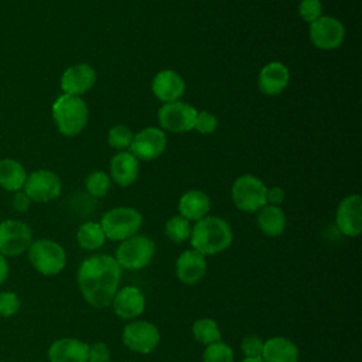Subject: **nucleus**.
<instances>
[{
    "mask_svg": "<svg viewBox=\"0 0 362 362\" xmlns=\"http://www.w3.org/2000/svg\"><path fill=\"white\" fill-rule=\"evenodd\" d=\"M139 175V160L129 151L116 153L109 165V177L120 187L132 185Z\"/></svg>",
    "mask_w": 362,
    "mask_h": 362,
    "instance_id": "nucleus-21",
    "label": "nucleus"
},
{
    "mask_svg": "<svg viewBox=\"0 0 362 362\" xmlns=\"http://www.w3.org/2000/svg\"><path fill=\"white\" fill-rule=\"evenodd\" d=\"M205 273H206L205 256L194 249L184 250L175 260L177 279L187 286L199 283L205 276Z\"/></svg>",
    "mask_w": 362,
    "mask_h": 362,
    "instance_id": "nucleus-16",
    "label": "nucleus"
},
{
    "mask_svg": "<svg viewBox=\"0 0 362 362\" xmlns=\"http://www.w3.org/2000/svg\"><path fill=\"white\" fill-rule=\"evenodd\" d=\"M211 209L209 197L199 189H191L181 195L178 201V212L188 221H199L208 216Z\"/></svg>",
    "mask_w": 362,
    "mask_h": 362,
    "instance_id": "nucleus-22",
    "label": "nucleus"
},
{
    "mask_svg": "<svg viewBox=\"0 0 362 362\" xmlns=\"http://www.w3.org/2000/svg\"><path fill=\"white\" fill-rule=\"evenodd\" d=\"M110 177L105 171H93L85 180L86 191L96 198L105 197L110 188Z\"/></svg>",
    "mask_w": 362,
    "mask_h": 362,
    "instance_id": "nucleus-29",
    "label": "nucleus"
},
{
    "mask_svg": "<svg viewBox=\"0 0 362 362\" xmlns=\"http://www.w3.org/2000/svg\"><path fill=\"white\" fill-rule=\"evenodd\" d=\"M122 279V267L109 255L86 257L78 269V287L85 301L95 308L109 307Z\"/></svg>",
    "mask_w": 362,
    "mask_h": 362,
    "instance_id": "nucleus-1",
    "label": "nucleus"
},
{
    "mask_svg": "<svg viewBox=\"0 0 362 362\" xmlns=\"http://www.w3.org/2000/svg\"><path fill=\"white\" fill-rule=\"evenodd\" d=\"M8 277V263L3 255H0V286L7 280Z\"/></svg>",
    "mask_w": 362,
    "mask_h": 362,
    "instance_id": "nucleus-39",
    "label": "nucleus"
},
{
    "mask_svg": "<svg viewBox=\"0 0 362 362\" xmlns=\"http://www.w3.org/2000/svg\"><path fill=\"white\" fill-rule=\"evenodd\" d=\"M242 362H264L262 358H245Z\"/></svg>",
    "mask_w": 362,
    "mask_h": 362,
    "instance_id": "nucleus-40",
    "label": "nucleus"
},
{
    "mask_svg": "<svg viewBox=\"0 0 362 362\" xmlns=\"http://www.w3.org/2000/svg\"><path fill=\"white\" fill-rule=\"evenodd\" d=\"M338 230L349 238H356L362 230V199L359 194L345 197L335 212Z\"/></svg>",
    "mask_w": 362,
    "mask_h": 362,
    "instance_id": "nucleus-14",
    "label": "nucleus"
},
{
    "mask_svg": "<svg viewBox=\"0 0 362 362\" xmlns=\"http://www.w3.org/2000/svg\"><path fill=\"white\" fill-rule=\"evenodd\" d=\"M27 173L23 164L14 158H3L0 160V187L6 191L16 192L23 189Z\"/></svg>",
    "mask_w": 362,
    "mask_h": 362,
    "instance_id": "nucleus-25",
    "label": "nucleus"
},
{
    "mask_svg": "<svg viewBox=\"0 0 362 362\" xmlns=\"http://www.w3.org/2000/svg\"><path fill=\"white\" fill-rule=\"evenodd\" d=\"M298 14L303 21L311 24L322 16V3L320 0H301L298 3Z\"/></svg>",
    "mask_w": 362,
    "mask_h": 362,
    "instance_id": "nucleus-32",
    "label": "nucleus"
},
{
    "mask_svg": "<svg viewBox=\"0 0 362 362\" xmlns=\"http://www.w3.org/2000/svg\"><path fill=\"white\" fill-rule=\"evenodd\" d=\"M110 349L105 342H95L89 345L88 362H110Z\"/></svg>",
    "mask_w": 362,
    "mask_h": 362,
    "instance_id": "nucleus-36",
    "label": "nucleus"
},
{
    "mask_svg": "<svg viewBox=\"0 0 362 362\" xmlns=\"http://www.w3.org/2000/svg\"><path fill=\"white\" fill-rule=\"evenodd\" d=\"M218 126V119L215 115H212L211 112L202 110V112H197L195 116V122H194V129L201 133V134H211L215 132Z\"/></svg>",
    "mask_w": 362,
    "mask_h": 362,
    "instance_id": "nucleus-35",
    "label": "nucleus"
},
{
    "mask_svg": "<svg viewBox=\"0 0 362 362\" xmlns=\"http://www.w3.org/2000/svg\"><path fill=\"white\" fill-rule=\"evenodd\" d=\"M88 117L89 110L81 96L62 93L52 103V119L64 136L79 134L88 124Z\"/></svg>",
    "mask_w": 362,
    "mask_h": 362,
    "instance_id": "nucleus-3",
    "label": "nucleus"
},
{
    "mask_svg": "<svg viewBox=\"0 0 362 362\" xmlns=\"http://www.w3.org/2000/svg\"><path fill=\"white\" fill-rule=\"evenodd\" d=\"M263 344H264V341L260 337H257L255 334H249L242 338L240 349H242L245 358H262Z\"/></svg>",
    "mask_w": 362,
    "mask_h": 362,
    "instance_id": "nucleus-34",
    "label": "nucleus"
},
{
    "mask_svg": "<svg viewBox=\"0 0 362 362\" xmlns=\"http://www.w3.org/2000/svg\"><path fill=\"white\" fill-rule=\"evenodd\" d=\"M256 214V223L266 236L276 238L284 232L286 215L280 206L266 204Z\"/></svg>",
    "mask_w": 362,
    "mask_h": 362,
    "instance_id": "nucleus-24",
    "label": "nucleus"
},
{
    "mask_svg": "<svg viewBox=\"0 0 362 362\" xmlns=\"http://www.w3.org/2000/svg\"><path fill=\"white\" fill-rule=\"evenodd\" d=\"M262 359L264 362H297V345L284 337H272L264 341Z\"/></svg>",
    "mask_w": 362,
    "mask_h": 362,
    "instance_id": "nucleus-23",
    "label": "nucleus"
},
{
    "mask_svg": "<svg viewBox=\"0 0 362 362\" xmlns=\"http://www.w3.org/2000/svg\"><path fill=\"white\" fill-rule=\"evenodd\" d=\"M110 304L120 320H134L144 311L146 298L137 287L126 286L116 291Z\"/></svg>",
    "mask_w": 362,
    "mask_h": 362,
    "instance_id": "nucleus-17",
    "label": "nucleus"
},
{
    "mask_svg": "<svg viewBox=\"0 0 362 362\" xmlns=\"http://www.w3.org/2000/svg\"><path fill=\"white\" fill-rule=\"evenodd\" d=\"M122 341L129 349L146 355L158 346L160 332L153 322L146 320H136L124 325Z\"/></svg>",
    "mask_w": 362,
    "mask_h": 362,
    "instance_id": "nucleus-9",
    "label": "nucleus"
},
{
    "mask_svg": "<svg viewBox=\"0 0 362 362\" xmlns=\"http://www.w3.org/2000/svg\"><path fill=\"white\" fill-rule=\"evenodd\" d=\"M266 189L263 181L252 174H245L232 184V201L238 209L253 214L266 205Z\"/></svg>",
    "mask_w": 362,
    "mask_h": 362,
    "instance_id": "nucleus-7",
    "label": "nucleus"
},
{
    "mask_svg": "<svg viewBox=\"0 0 362 362\" xmlns=\"http://www.w3.org/2000/svg\"><path fill=\"white\" fill-rule=\"evenodd\" d=\"M233 240L230 225L219 216H205L191 228L189 242L201 255H216L226 250Z\"/></svg>",
    "mask_w": 362,
    "mask_h": 362,
    "instance_id": "nucleus-2",
    "label": "nucleus"
},
{
    "mask_svg": "<svg viewBox=\"0 0 362 362\" xmlns=\"http://www.w3.org/2000/svg\"><path fill=\"white\" fill-rule=\"evenodd\" d=\"M202 358L204 362H235L232 348L222 341L206 345Z\"/></svg>",
    "mask_w": 362,
    "mask_h": 362,
    "instance_id": "nucleus-30",
    "label": "nucleus"
},
{
    "mask_svg": "<svg viewBox=\"0 0 362 362\" xmlns=\"http://www.w3.org/2000/svg\"><path fill=\"white\" fill-rule=\"evenodd\" d=\"M132 140H133V132L124 124L113 126L107 133L109 146L120 151H124L126 148H129Z\"/></svg>",
    "mask_w": 362,
    "mask_h": 362,
    "instance_id": "nucleus-31",
    "label": "nucleus"
},
{
    "mask_svg": "<svg viewBox=\"0 0 362 362\" xmlns=\"http://www.w3.org/2000/svg\"><path fill=\"white\" fill-rule=\"evenodd\" d=\"M192 335L202 345H209L221 341L219 325L215 320H211V318L197 320L192 324Z\"/></svg>",
    "mask_w": 362,
    "mask_h": 362,
    "instance_id": "nucleus-27",
    "label": "nucleus"
},
{
    "mask_svg": "<svg viewBox=\"0 0 362 362\" xmlns=\"http://www.w3.org/2000/svg\"><path fill=\"white\" fill-rule=\"evenodd\" d=\"M167 147V136L164 130L158 127H146L133 134V140L129 146V153H132L137 160L151 161L160 157Z\"/></svg>",
    "mask_w": 362,
    "mask_h": 362,
    "instance_id": "nucleus-12",
    "label": "nucleus"
},
{
    "mask_svg": "<svg viewBox=\"0 0 362 362\" xmlns=\"http://www.w3.org/2000/svg\"><path fill=\"white\" fill-rule=\"evenodd\" d=\"M30 205H31V199L27 197V194L23 189L16 191L14 195L11 197V206L17 212H27Z\"/></svg>",
    "mask_w": 362,
    "mask_h": 362,
    "instance_id": "nucleus-37",
    "label": "nucleus"
},
{
    "mask_svg": "<svg viewBox=\"0 0 362 362\" xmlns=\"http://www.w3.org/2000/svg\"><path fill=\"white\" fill-rule=\"evenodd\" d=\"M33 242L30 226L17 219L0 221V255L4 257L17 256L28 250Z\"/></svg>",
    "mask_w": 362,
    "mask_h": 362,
    "instance_id": "nucleus-8",
    "label": "nucleus"
},
{
    "mask_svg": "<svg viewBox=\"0 0 362 362\" xmlns=\"http://www.w3.org/2000/svg\"><path fill=\"white\" fill-rule=\"evenodd\" d=\"M76 242L85 250H98L106 242V236L98 222H83L76 232Z\"/></svg>",
    "mask_w": 362,
    "mask_h": 362,
    "instance_id": "nucleus-26",
    "label": "nucleus"
},
{
    "mask_svg": "<svg viewBox=\"0 0 362 362\" xmlns=\"http://www.w3.org/2000/svg\"><path fill=\"white\" fill-rule=\"evenodd\" d=\"M96 82L95 69L85 64H76L66 68L61 76V89L66 95L81 96L88 92Z\"/></svg>",
    "mask_w": 362,
    "mask_h": 362,
    "instance_id": "nucleus-15",
    "label": "nucleus"
},
{
    "mask_svg": "<svg viewBox=\"0 0 362 362\" xmlns=\"http://www.w3.org/2000/svg\"><path fill=\"white\" fill-rule=\"evenodd\" d=\"M310 40L318 49L338 48L345 38L344 24L332 16H321L310 24Z\"/></svg>",
    "mask_w": 362,
    "mask_h": 362,
    "instance_id": "nucleus-13",
    "label": "nucleus"
},
{
    "mask_svg": "<svg viewBox=\"0 0 362 362\" xmlns=\"http://www.w3.org/2000/svg\"><path fill=\"white\" fill-rule=\"evenodd\" d=\"M141 223V214L132 206H117L109 209L105 212L100 221V226L106 239L120 242L133 235H137Z\"/></svg>",
    "mask_w": 362,
    "mask_h": 362,
    "instance_id": "nucleus-5",
    "label": "nucleus"
},
{
    "mask_svg": "<svg viewBox=\"0 0 362 362\" xmlns=\"http://www.w3.org/2000/svg\"><path fill=\"white\" fill-rule=\"evenodd\" d=\"M164 232L168 239L175 243H182L189 239L191 235V223L188 219L182 218L181 215H175L165 222Z\"/></svg>",
    "mask_w": 362,
    "mask_h": 362,
    "instance_id": "nucleus-28",
    "label": "nucleus"
},
{
    "mask_svg": "<svg viewBox=\"0 0 362 362\" xmlns=\"http://www.w3.org/2000/svg\"><path fill=\"white\" fill-rule=\"evenodd\" d=\"M20 310V298L14 291L0 293V315L10 318Z\"/></svg>",
    "mask_w": 362,
    "mask_h": 362,
    "instance_id": "nucleus-33",
    "label": "nucleus"
},
{
    "mask_svg": "<svg viewBox=\"0 0 362 362\" xmlns=\"http://www.w3.org/2000/svg\"><path fill=\"white\" fill-rule=\"evenodd\" d=\"M151 92L153 95L164 102H175L185 92V82L181 75L173 69H163L151 81Z\"/></svg>",
    "mask_w": 362,
    "mask_h": 362,
    "instance_id": "nucleus-18",
    "label": "nucleus"
},
{
    "mask_svg": "<svg viewBox=\"0 0 362 362\" xmlns=\"http://www.w3.org/2000/svg\"><path fill=\"white\" fill-rule=\"evenodd\" d=\"M156 245L144 235H133L117 246L115 260L122 269L140 270L146 267L154 257Z\"/></svg>",
    "mask_w": 362,
    "mask_h": 362,
    "instance_id": "nucleus-6",
    "label": "nucleus"
},
{
    "mask_svg": "<svg viewBox=\"0 0 362 362\" xmlns=\"http://www.w3.org/2000/svg\"><path fill=\"white\" fill-rule=\"evenodd\" d=\"M288 81H290L288 68L284 64L274 61V62H269L260 69L257 83L262 93L267 96H276L286 89V86L288 85Z\"/></svg>",
    "mask_w": 362,
    "mask_h": 362,
    "instance_id": "nucleus-20",
    "label": "nucleus"
},
{
    "mask_svg": "<svg viewBox=\"0 0 362 362\" xmlns=\"http://www.w3.org/2000/svg\"><path fill=\"white\" fill-rule=\"evenodd\" d=\"M27 252L31 266L42 276H55L61 273L66 264L64 247L51 239L33 240Z\"/></svg>",
    "mask_w": 362,
    "mask_h": 362,
    "instance_id": "nucleus-4",
    "label": "nucleus"
},
{
    "mask_svg": "<svg viewBox=\"0 0 362 362\" xmlns=\"http://www.w3.org/2000/svg\"><path fill=\"white\" fill-rule=\"evenodd\" d=\"M197 112L192 105L181 100L164 103L158 109L160 127L171 133H187L194 129Z\"/></svg>",
    "mask_w": 362,
    "mask_h": 362,
    "instance_id": "nucleus-10",
    "label": "nucleus"
},
{
    "mask_svg": "<svg viewBox=\"0 0 362 362\" xmlns=\"http://www.w3.org/2000/svg\"><path fill=\"white\" fill-rule=\"evenodd\" d=\"M284 201V191L280 187H272L266 189V204L279 206Z\"/></svg>",
    "mask_w": 362,
    "mask_h": 362,
    "instance_id": "nucleus-38",
    "label": "nucleus"
},
{
    "mask_svg": "<svg viewBox=\"0 0 362 362\" xmlns=\"http://www.w3.org/2000/svg\"><path fill=\"white\" fill-rule=\"evenodd\" d=\"M23 191L31 202H48L61 195L62 184L54 171L37 170L27 175Z\"/></svg>",
    "mask_w": 362,
    "mask_h": 362,
    "instance_id": "nucleus-11",
    "label": "nucleus"
},
{
    "mask_svg": "<svg viewBox=\"0 0 362 362\" xmlns=\"http://www.w3.org/2000/svg\"><path fill=\"white\" fill-rule=\"evenodd\" d=\"M89 345L76 338H59L48 348L49 362H88Z\"/></svg>",
    "mask_w": 362,
    "mask_h": 362,
    "instance_id": "nucleus-19",
    "label": "nucleus"
}]
</instances>
